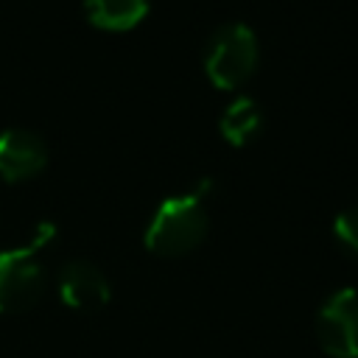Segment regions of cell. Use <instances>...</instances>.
Here are the masks:
<instances>
[{
	"mask_svg": "<svg viewBox=\"0 0 358 358\" xmlns=\"http://www.w3.org/2000/svg\"><path fill=\"white\" fill-rule=\"evenodd\" d=\"M48 165V145L31 129L0 131V176L6 182H22L36 176Z\"/></svg>",
	"mask_w": 358,
	"mask_h": 358,
	"instance_id": "cell-6",
	"label": "cell"
},
{
	"mask_svg": "<svg viewBox=\"0 0 358 358\" xmlns=\"http://www.w3.org/2000/svg\"><path fill=\"white\" fill-rule=\"evenodd\" d=\"M333 235L350 255L358 257V207H347L333 218Z\"/></svg>",
	"mask_w": 358,
	"mask_h": 358,
	"instance_id": "cell-9",
	"label": "cell"
},
{
	"mask_svg": "<svg viewBox=\"0 0 358 358\" xmlns=\"http://www.w3.org/2000/svg\"><path fill=\"white\" fill-rule=\"evenodd\" d=\"M56 235V224L42 221L28 243L0 252V313H25L45 291L42 249Z\"/></svg>",
	"mask_w": 358,
	"mask_h": 358,
	"instance_id": "cell-2",
	"label": "cell"
},
{
	"mask_svg": "<svg viewBox=\"0 0 358 358\" xmlns=\"http://www.w3.org/2000/svg\"><path fill=\"white\" fill-rule=\"evenodd\" d=\"M257 67V36L246 22L218 25L204 45V73L221 90L241 87Z\"/></svg>",
	"mask_w": 358,
	"mask_h": 358,
	"instance_id": "cell-3",
	"label": "cell"
},
{
	"mask_svg": "<svg viewBox=\"0 0 358 358\" xmlns=\"http://www.w3.org/2000/svg\"><path fill=\"white\" fill-rule=\"evenodd\" d=\"M316 338L330 358H358V291L338 288L316 313Z\"/></svg>",
	"mask_w": 358,
	"mask_h": 358,
	"instance_id": "cell-4",
	"label": "cell"
},
{
	"mask_svg": "<svg viewBox=\"0 0 358 358\" xmlns=\"http://www.w3.org/2000/svg\"><path fill=\"white\" fill-rule=\"evenodd\" d=\"M260 126H263V109H260V103H257L255 98H249V95L235 98V101L224 109V115H221V120H218V129H221L224 140L232 143V145H246V143L260 131Z\"/></svg>",
	"mask_w": 358,
	"mask_h": 358,
	"instance_id": "cell-8",
	"label": "cell"
},
{
	"mask_svg": "<svg viewBox=\"0 0 358 358\" xmlns=\"http://www.w3.org/2000/svg\"><path fill=\"white\" fill-rule=\"evenodd\" d=\"M56 285H59V299L70 310H78V313L101 310L112 296L106 274L90 260L64 263L62 271H59V282Z\"/></svg>",
	"mask_w": 358,
	"mask_h": 358,
	"instance_id": "cell-5",
	"label": "cell"
},
{
	"mask_svg": "<svg viewBox=\"0 0 358 358\" xmlns=\"http://www.w3.org/2000/svg\"><path fill=\"white\" fill-rule=\"evenodd\" d=\"M148 14V0H84V17L103 31H129Z\"/></svg>",
	"mask_w": 358,
	"mask_h": 358,
	"instance_id": "cell-7",
	"label": "cell"
},
{
	"mask_svg": "<svg viewBox=\"0 0 358 358\" xmlns=\"http://www.w3.org/2000/svg\"><path fill=\"white\" fill-rule=\"evenodd\" d=\"M210 218L201 201V193H176L159 201L148 227H145V249L162 257H179L196 249L207 235Z\"/></svg>",
	"mask_w": 358,
	"mask_h": 358,
	"instance_id": "cell-1",
	"label": "cell"
}]
</instances>
